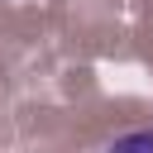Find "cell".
<instances>
[{
    "label": "cell",
    "mask_w": 153,
    "mask_h": 153,
    "mask_svg": "<svg viewBox=\"0 0 153 153\" xmlns=\"http://www.w3.org/2000/svg\"><path fill=\"white\" fill-rule=\"evenodd\" d=\"M105 153H153V129H129V134L110 139Z\"/></svg>",
    "instance_id": "6da1fadb"
}]
</instances>
